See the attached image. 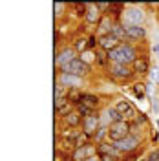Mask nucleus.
Returning a JSON list of instances; mask_svg holds the SVG:
<instances>
[{"label": "nucleus", "mask_w": 159, "mask_h": 161, "mask_svg": "<svg viewBox=\"0 0 159 161\" xmlns=\"http://www.w3.org/2000/svg\"><path fill=\"white\" fill-rule=\"evenodd\" d=\"M108 59L112 60V62H119V64H128V62H135V51H134V48L132 46H128V44H121V46H117L115 50L108 51Z\"/></svg>", "instance_id": "obj_1"}, {"label": "nucleus", "mask_w": 159, "mask_h": 161, "mask_svg": "<svg viewBox=\"0 0 159 161\" xmlns=\"http://www.w3.org/2000/svg\"><path fill=\"white\" fill-rule=\"evenodd\" d=\"M130 123L128 121H119V123H112L108 128V137L113 143H117V141L124 139V137H128L130 136Z\"/></svg>", "instance_id": "obj_2"}, {"label": "nucleus", "mask_w": 159, "mask_h": 161, "mask_svg": "<svg viewBox=\"0 0 159 161\" xmlns=\"http://www.w3.org/2000/svg\"><path fill=\"white\" fill-rule=\"evenodd\" d=\"M143 20H145V13L139 8H128V9L123 11V24L126 28L128 26H139Z\"/></svg>", "instance_id": "obj_3"}, {"label": "nucleus", "mask_w": 159, "mask_h": 161, "mask_svg": "<svg viewBox=\"0 0 159 161\" xmlns=\"http://www.w3.org/2000/svg\"><path fill=\"white\" fill-rule=\"evenodd\" d=\"M90 71V66L86 62H82L80 59H75L71 60L70 64H66V66H62V73H70V75H84V73H88Z\"/></svg>", "instance_id": "obj_4"}, {"label": "nucleus", "mask_w": 159, "mask_h": 161, "mask_svg": "<svg viewBox=\"0 0 159 161\" xmlns=\"http://www.w3.org/2000/svg\"><path fill=\"white\" fill-rule=\"evenodd\" d=\"M113 108L119 112V115H121L124 121H126V119H134V117H135V110H134V106H132V104H130L126 99L117 101Z\"/></svg>", "instance_id": "obj_5"}, {"label": "nucleus", "mask_w": 159, "mask_h": 161, "mask_svg": "<svg viewBox=\"0 0 159 161\" xmlns=\"http://www.w3.org/2000/svg\"><path fill=\"white\" fill-rule=\"evenodd\" d=\"M113 145H115V148L119 152H132V150H135V147H137V137L135 136H128V137L117 141Z\"/></svg>", "instance_id": "obj_6"}, {"label": "nucleus", "mask_w": 159, "mask_h": 161, "mask_svg": "<svg viewBox=\"0 0 159 161\" xmlns=\"http://www.w3.org/2000/svg\"><path fill=\"white\" fill-rule=\"evenodd\" d=\"M110 73L113 75V77H119V79H128L130 75L134 73V71L130 70L126 64H119V62H113L112 66H110Z\"/></svg>", "instance_id": "obj_7"}, {"label": "nucleus", "mask_w": 159, "mask_h": 161, "mask_svg": "<svg viewBox=\"0 0 159 161\" xmlns=\"http://www.w3.org/2000/svg\"><path fill=\"white\" fill-rule=\"evenodd\" d=\"M71 60H75V50H71V48H66V50H62L55 57V64H59L60 68L62 66H66V64H70Z\"/></svg>", "instance_id": "obj_8"}, {"label": "nucleus", "mask_w": 159, "mask_h": 161, "mask_svg": "<svg viewBox=\"0 0 159 161\" xmlns=\"http://www.w3.org/2000/svg\"><path fill=\"white\" fill-rule=\"evenodd\" d=\"M99 46H101L104 51H112V50H115L117 46H121V44H119V39H115V37L110 33V35L99 37Z\"/></svg>", "instance_id": "obj_9"}, {"label": "nucleus", "mask_w": 159, "mask_h": 161, "mask_svg": "<svg viewBox=\"0 0 159 161\" xmlns=\"http://www.w3.org/2000/svg\"><path fill=\"white\" fill-rule=\"evenodd\" d=\"M82 123H84V130H82V132H86L90 137H91V136H95V130H99V128H97V126H99V117H97L95 114H93V115H90V117H84Z\"/></svg>", "instance_id": "obj_10"}, {"label": "nucleus", "mask_w": 159, "mask_h": 161, "mask_svg": "<svg viewBox=\"0 0 159 161\" xmlns=\"http://www.w3.org/2000/svg\"><path fill=\"white\" fill-rule=\"evenodd\" d=\"M59 82L60 84H64V86H70L71 90L73 88H79L80 86V77L77 75H70V73H62L59 77Z\"/></svg>", "instance_id": "obj_11"}, {"label": "nucleus", "mask_w": 159, "mask_h": 161, "mask_svg": "<svg viewBox=\"0 0 159 161\" xmlns=\"http://www.w3.org/2000/svg\"><path fill=\"white\" fill-rule=\"evenodd\" d=\"M145 35H146V31H145V28H141V26H128L126 28V37L128 39L139 40V39H145Z\"/></svg>", "instance_id": "obj_12"}, {"label": "nucleus", "mask_w": 159, "mask_h": 161, "mask_svg": "<svg viewBox=\"0 0 159 161\" xmlns=\"http://www.w3.org/2000/svg\"><path fill=\"white\" fill-rule=\"evenodd\" d=\"M93 154V148L90 147V145H86V147H82V148H75V152H73V159L75 161H84L88 156H91Z\"/></svg>", "instance_id": "obj_13"}, {"label": "nucleus", "mask_w": 159, "mask_h": 161, "mask_svg": "<svg viewBox=\"0 0 159 161\" xmlns=\"http://www.w3.org/2000/svg\"><path fill=\"white\" fill-rule=\"evenodd\" d=\"M88 141H90V136L86 134V132H77L75 134V137L71 139V145L75 147V148H82V147H86L88 145Z\"/></svg>", "instance_id": "obj_14"}, {"label": "nucleus", "mask_w": 159, "mask_h": 161, "mask_svg": "<svg viewBox=\"0 0 159 161\" xmlns=\"http://www.w3.org/2000/svg\"><path fill=\"white\" fill-rule=\"evenodd\" d=\"M79 104H84V106H88L91 110H95L97 108V104H99V99L95 97V95H90V93H82V97H80V103Z\"/></svg>", "instance_id": "obj_15"}, {"label": "nucleus", "mask_w": 159, "mask_h": 161, "mask_svg": "<svg viewBox=\"0 0 159 161\" xmlns=\"http://www.w3.org/2000/svg\"><path fill=\"white\" fill-rule=\"evenodd\" d=\"M113 30V26H112V22H110V17H102L99 22V35L101 37H104V35H110Z\"/></svg>", "instance_id": "obj_16"}, {"label": "nucleus", "mask_w": 159, "mask_h": 161, "mask_svg": "<svg viewBox=\"0 0 159 161\" xmlns=\"http://www.w3.org/2000/svg\"><path fill=\"white\" fill-rule=\"evenodd\" d=\"M86 20H88L90 24H95V22H99V8H97V6H91V4H88Z\"/></svg>", "instance_id": "obj_17"}, {"label": "nucleus", "mask_w": 159, "mask_h": 161, "mask_svg": "<svg viewBox=\"0 0 159 161\" xmlns=\"http://www.w3.org/2000/svg\"><path fill=\"white\" fill-rule=\"evenodd\" d=\"M134 70L139 71V73H146V71H148V60L145 59V57L135 59V62H134Z\"/></svg>", "instance_id": "obj_18"}, {"label": "nucleus", "mask_w": 159, "mask_h": 161, "mask_svg": "<svg viewBox=\"0 0 159 161\" xmlns=\"http://www.w3.org/2000/svg\"><path fill=\"white\" fill-rule=\"evenodd\" d=\"M64 123H66L68 126H77L80 123V114L79 112H70V114L64 117Z\"/></svg>", "instance_id": "obj_19"}, {"label": "nucleus", "mask_w": 159, "mask_h": 161, "mask_svg": "<svg viewBox=\"0 0 159 161\" xmlns=\"http://www.w3.org/2000/svg\"><path fill=\"white\" fill-rule=\"evenodd\" d=\"M80 97H82V93H79V90H77V88H73V90H70L68 93H66V99L70 101V103H77V104H79Z\"/></svg>", "instance_id": "obj_20"}, {"label": "nucleus", "mask_w": 159, "mask_h": 161, "mask_svg": "<svg viewBox=\"0 0 159 161\" xmlns=\"http://www.w3.org/2000/svg\"><path fill=\"white\" fill-rule=\"evenodd\" d=\"M112 35L115 37V39H128L126 37V28H123V26H113V30H112Z\"/></svg>", "instance_id": "obj_21"}, {"label": "nucleus", "mask_w": 159, "mask_h": 161, "mask_svg": "<svg viewBox=\"0 0 159 161\" xmlns=\"http://www.w3.org/2000/svg\"><path fill=\"white\" fill-rule=\"evenodd\" d=\"M106 115H108V119L112 121V123H119V121H124L123 117L119 115V112L115 110V108H108L106 110Z\"/></svg>", "instance_id": "obj_22"}, {"label": "nucleus", "mask_w": 159, "mask_h": 161, "mask_svg": "<svg viewBox=\"0 0 159 161\" xmlns=\"http://www.w3.org/2000/svg\"><path fill=\"white\" fill-rule=\"evenodd\" d=\"M95 57H97V60H99V64H106V62H108V53H106V51L102 50V48H99V50L95 51Z\"/></svg>", "instance_id": "obj_23"}, {"label": "nucleus", "mask_w": 159, "mask_h": 161, "mask_svg": "<svg viewBox=\"0 0 159 161\" xmlns=\"http://www.w3.org/2000/svg\"><path fill=\"white\" fill-rule=\"evenodd\" d=\"M77 112H79L80 115H84V117L93 115V110H91V108H88V106H84V104H77Z\"/></svg>", "instance_id": "obj_24"}, {"label": "nucleus", "mask_w": 159, "mask_h": 161, "mask_svg": "<svg viewBox=\"0 0 159 161\" xmlns=\"http://www.w3.org/2000/svg\"><path fill=\"white\" fill-rule=\"evenodd\" d=\"M97 59V57H95V53H91V51H84V53H82V55H80V60H82V62H86V64H88V62H91V60H95Z\"/></svg>", "instance_id": "obj_25"}, {"label": "nucleus", "mask_w": 159, "mask_h": 161, "mask_svg": "<svg viewBox=\"0 0 159 161\" xmlns=\"http://www.w3.org/2000/svg\"><path fill=\"white\" fill-rule=\"evenodd\" d=\"M150 80L152 82H159V68H154L150 71Z\"/></svg>", "instance_id": "obj_26"}, {"label": "nucleus", "mask_w": 159, "mask_h": 161, "mask_svg": "<svg viewBox=\"0 0 159 161\" xmlns=\"http://www.w3.org/2000/svg\"><path fill=\"white\" fill-rule=\"evenodd\" d=\"M134 93H135L137 97H143V95H145V90H143V84H135V86H134Z\"/></svg>", "instance_id": "obj_27"}, {"label": "nucleus", "mask_w": 159, "mask_h": 161, "mask_svg": "<svg viewBox=\"0 0 159 161\" xmlns=\"http://www.w3.org/2000/svg\"><path fill=\"white\" fill-rule=\"evenodd\" d=\"M64 8V4L62 2H55V17H59L60 15V9Z\"/></svg>", "instance_id": "obj_28"}, {"label": "nucleus", "mask_w": 159, "mask_h": 161, "mask_svg": "<svg viewBox=\"0 0 159 161\" xmlns=\"http://www.w3.org/2000/svg\"><path fill=\"white\" fill-rule=\"evenodd\" d=\"M148 161H159V150L152 152V154L148 156Z\"/></svg>", "instance_id": "obj_29"}, {"label": "nucleus", "mask_w": 159, "mask_h": 161, "mask_svg": "<svg viewBox=\"0 0 159 161\" xmlns=\"http://www.w3.org/2000/svg\"><path fill=\"white\" fill-rule=\"evenodd\" d=\"M95 44H97V39H95V37H90V40H88V50L95 48Z\"/></svg>", "instance_id": "obj_30"}, {"label": "nucleus", "mask_w": 159, "mask_h": 161, "mask_svg": "<svg viewBox=\"0 0 159 161\" xmlns=\"http://www.w3.org/2000/svg\"><path fill=\"white\" fill-rule=\"evenodd\" d=\"M102 136H104V128H99V130H97V134H95V136H93V137H95V139L99 141L101 137H102Z\"/></svg>", "instance_id": "obj_31"}, {"label": "nucleus", "mask_w": 159, "mask_h": 161, "mask_svg": "<svg viewBox=\"0 0 159 161\" xmlns=\"http://www.w3.org/2000/svg\"><path fill=\"white\" fill-rule=\"evenodd\" d=\"M97 8H99V9H106V8H110V4H106V2H101V4H97Z\"/></svg>", "instance_id": "obj_32"}, {"label": "nucleus", "mask_w": 159, "mask_h": 161, "mask_svg": "<svg viewBox=\"0 0 159 161\" xmlns=\"http://www.w3.org/2000/svg\"><path fill=\"white\" fill-rule=\"evenodd\" d=\"M157 126H159V121H157Z\"/></svg>", "instance_id": "obj_33"}]
</instances>
